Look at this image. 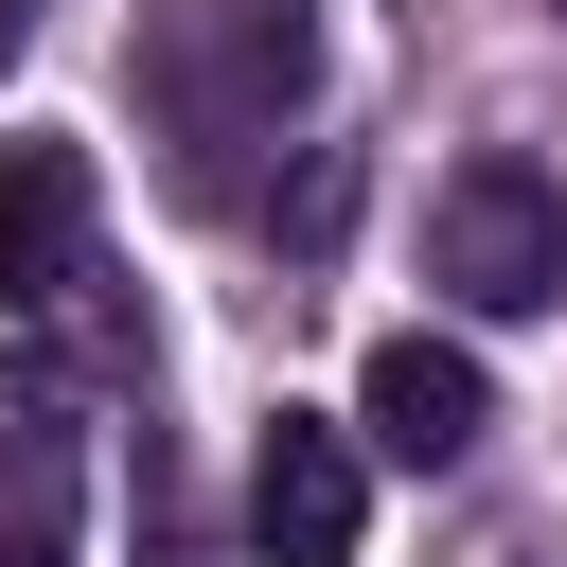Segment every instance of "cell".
Segmentation results:
<instances>
[{"label":"cell","mask_w":567,"mask_h":567,"mask_svg":"<svg viewBox=\"0 0 567 567\" xmlns=\"http://www.w3.org/2000/svg\"><path fill=\"white\" fill-rule=\"evenodd\" d=\"M159 89H177V142H195V177H230V142H266L301 89H319V35H301V0H177L159 18Z\"/></svg>","instance_id":"6da1fadb"},{"label":"cell","mask_w":567,"mask_h":567,"mask_svg":"<svg viewBox=\"0 0 567 567\" xmlns=\"http://www.w3.org/2000/svg\"><path fill=\"white\" fill-rule=\"evenodd\" d=\"M425 284H443L461 319H549V301H567V195H549L532 159H461L443 213H425Z\"/></svg>","instance_id":"7a4b0ae2"},{"label":"cell","mask_w":567,"mask_h":567,"mask_svg":"<svg viewBox=\"0 0 567 567\" xmlns=\"http://www.w3.org/2000/svg\"><path fill=\"white\" fill-rule=\"evenodd\" d=\"M248 532H266V567H354V532H372V461H354L337 408H284V425L248 443Z\"/></svg>","instance_id":"3957f363"},{"label":"cell","mask_w":567,"mask_h":567,"mask_svg":"<svg viewBox=\"0 0 567 567\" xmlns=\"http://www.w3.org/2000/svg\"><path fill=\"white\" fill-rule=\"evenodd\" d=\"M89 230H106L89 142H0V319H71L89 301Z\"/></svg>","instance_id":"277c9868"},{"label":"cell","mask_w":567,"mask_h":567,"mask_svg":"<svg viewBox=\"0 0 567 567\" xmlns=\"http://www.w3.org/2000/svg\"><path fill=\"white\" fill-rule=\"evenodd\" d=\"M478 425H496V390H478V354L461 337H372V372H354V461H408V478H443V461H478Z\"/></svg>","instance_id":"5b68a950"},{"label":"cell","mask_w":567,"mask_h":567,"mask_svg":"<svg viewBox=\"0 0 567 567\" xmlns=\"http://www.w3.org/2000/svg\"><path fill=\"white\" fill-rule=\"evenodd\" d=\"M71 496H89L71 425H0V567H71Z\"/></svg>","instance_id":"8992f818"},{"label":"cell","mask_w":567,"mask_h":567,"mask_svg":"<svg viewBox=\"0 0 567 567\" xmlns=\"http://www.w3.org/2000/svg\"><path fill=\"white\" fill-rule=\"evenodd\" d=\"M18 53H35V0H0V71H18Z\"/></svg>","instance_id":"52a82bcc"}]
</instances>
